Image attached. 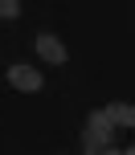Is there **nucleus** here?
<instances>
[{
  "label": "nucleus",
  "instance_id": "3",
  "mask_svg": "<svg viewBox=\"0 0 135 155\" xmlns=\"http://www.w3.org/2000/svg\"><path fill=\"white\" fill-rule=\"evenodd\" d=\"M37 53L45 57L49 65H66V57H70V53H66V45L53 37V33H41V37H37Z\"/></svg>",
  "mask_w": 135,
  "mask_h": 155
},
{
  "label": "nucleus",
  "instance_id": "1",
  "mask_svg": "<svg viewBox=\"0 0 135 155\" xmlns=\"http://www.w3.org/2000/svg\"><path fill=\"white\" fill-rule=\"evenodd\" d=\"M111 114L103 110H90V131L82 135V151H111Z\"/></svg>",
  "mask_w": 135,
  "mask_h": 155
},
{
  "label": "nucleus",
  "instance_id": "2",
  "mask_svg": "<svg viewBox=\"0 0 135 155\" xmlns=\"http://www.w3.org/2000/svg\"><path fill=\"white\" fill-rule=\"evenodd\" d=\"M8 82H12L16 90H25V94H37L41 86H45V78L33 70V65H8Z\"/></svg>",
  "mask_w": 135,
  "mask_h": 155
},
{
  "label": "nucleus",
  "instance_id": "4",
  "mask_svg": "<svg viewBox=\"0 0 135 155\" xmlns=\"http://www.w3.org/2000/svg\"><path fill=\"white\" fill-rule=\"evenodd\" d=\"M106 114H111V123H119V127H135V106L131 102H115V106H106Z\"/></svg>",
  "mask_w": 135,
  "mask_h": 155
},
{
  "label": "nucleus",
  "instance_id": "5",
  "mask_svg": "<svg viewBox=\"0 0 135 155\" xmlns=\"http://www.w3.org/2000/svg\"><path fill=\"white\" fill-rule=\"evenodd\" d=\"M21 16V0H0V21H12Z\"/></svg>",
  "mask_w": 135,
  "mask_h": 155
}]
</instances>
